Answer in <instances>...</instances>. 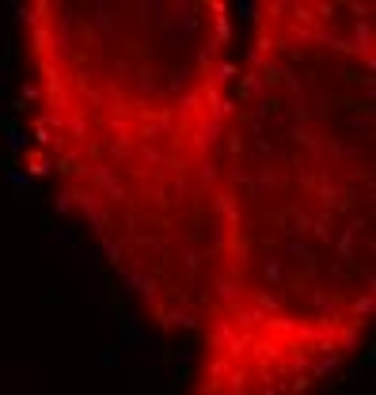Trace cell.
<instances>
[{"mask_svg": "<svg viewBox=\"0 0 376 395\" xmlns=\"http://www.w3.org/2000/svg\"><path fill=\"white\" fill-rule=\"evenodd\" d=\"M369 312V4H262L209 194L194 395H312Z\"/></svg>", "mask_w": 376, "mask_h": 395, "instance_id": "cell-1", "label": "cell"}, {"mask_svg": "<svg viewBox=\"0 0 376 395\" xmlns=\"http://www.w3.org/2000/svg\"><path fill=\"white\" fill-rule=\"evenodd\" d=\"M27 88L65 202L160 323L194 327L236 23L209 0H39Z\"/></svg>", "mask_w": 376, "mask_h": 395, "instance_id": "cell-2", "label": "cell"}]
</instances>
